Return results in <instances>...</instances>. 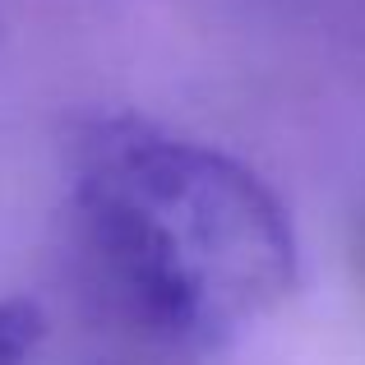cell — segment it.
<instances>
[{
    "instance_id": "cell-2",
    "label": "cell",
    "mask_w": 365,
    "mask_h": 365,
    "mask_svg": "<svg viewBox=\"0 0 365 365\" xmlns=\"http://www.w3.org/2000/svg\"><path fill=\"white\" fill-rule=\"evenodd\" d=\"M42 342V314L28 301H0V365H28Z\"/></svg>"
},
{
    "instance_id": "cell-1",
    "label": "cell",
    "mask_w": 365,
    "mask_h": 365,
    "mask_svg": "<svg viewBox=\"0 0 365 365\" xmlns=\"http://www.w3.org/2000/svg\"><path fill=\"white\" fill-rule=\"evenodd\" d=\"M70 185L120 305L180 351H217L296 282L273 190L236 158L139 116L88 120Z\"/></svg>"
}]
</instances>
